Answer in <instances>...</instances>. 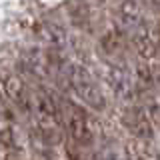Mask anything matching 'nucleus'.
Instances as JSON below:
<instances>
[{
  "label": "nucleus",
  "mask_w": 160,
  "mask_h": 160,
  "mask_svg": "<svg viewBox=\"0 0 160 160\" xmlns=\"http://www.w3.org/2000/svg\"><path fill=\"white\" fill-rule=\"evenodd\" d=\"M0 116L2 118H8L10 112H8V104H6V96H4L2 88H0Z\"/></svg>",
  "instance_id": "nucleus-14"
},
{
  "label": "nucleus",
  "mask_w": 160,
  "mask_h": 160,
  "mask_svg": "<svg viewBox=\"0 0 160 160\" xmlns=\"http://www.w3.org/2000/svg\"><path fill=\"white\" fill-rule=\"evenodd\" d=\"M142 14H144V6L138 2H124L118 8V18L122 22V26L136 30L138 26H142Z\"/></svg>",
  "instance_id": "nucleus-10"
},
{
  "label": "nucleus",
  "mask_w": 160,
  "mask_h": 160,
  "mask_svg": "<svg viewBox=\"0 0 160 160\" xmlns=\"http://www.w3.org/2000/svg\"><path fill=\"white\" fill-rule=\"evenodd\" d=\"M132 46L144 60H154L160 52V40L156 26L142 24L132 32Z\"/></svg>",
  "instance_id": "nucleus-6"
},
{
  "label": "nucleus",
  "mask_w": 160,
  "mask_h": 160,
  "mask_svg": "<svg viewBox=\"0 0 160 160\" xmlns=\"http://www.w3.org/2000/svg\"><path fill=\"white\" fill-rule=\"evenodd\" d=\"M156 32H158V40H160V22L156 24Z\"/></svg>",
  "instance_id": "nucleus-15"
},
{
  "label": "nucleus",
  "mask_w": 160,
  "mask_h": 160,
  "mask_svg": "<svg viewBox=\"0 0 160 160\" xmlns=\"http://www.w3.org/2000/svg\"><path fill=\"white\" fill-rule=\"evenodd\" d=\"M100 44H102V50L110 58L118 56V54L122 52V34H120V30L114 28V30H110V32H106L102 36V42Z\"/></svg>",
  "instance_id": "nucleus-11"
},
{
  "label": "nucleus",
  "mask_w": 160,
  "mask_h": 160,
  "mask_svg": "<svg viewBox=\"0 0 160 160\" xmlns=\"http://www.w3.org/2000/svg\"><path fill=\"white\" fill-rule=\"evenodd\" d=\"M144 110H146V114H148L150 122H152V126H154V124H158V126H160V100L150 98L148 102H146V106H144Z\"/></svg>",
  "instance_id": "nucleus-12"
},
{
  "label": "nucleus",
  "mask_w": 160,
  "mask_h": 160,
  "mask_svg": "<svg viewBox=\"0 0 160 160\" xmlns=\"http://www.w3.org/2000/svg\"><path fill=\"white\" fill-rule=\"evenodd\" d=\"M104 76L110 90L122 100H132L136 96V82H134V74L120 62H108Z\"/></svg>",
  "instance_id": "nucleus-4"
},
{
  "label": "nucleus",
  "mask_w": 160,
  "mask_h": 160,
  "mask_svg": "<svg viewBox=\"0 0 160 160\" xmlns=\"http://www.w3.org/2000/svg\"><path fill=\"white\" fill-rule=\"evenodd\" d=\"M120 120H122L124 128L132 134V138L150 140L154 136V126L142 106H132V104L124 106L120 112Z\"/></svg>",
  "instance_id": "nucleus-5"
},
{
  "label": "nucleus",
  "mask_w": 160,
  "mask_h": 160,
  "mask_svg": "<svg viewBox=\"0 0 160 160\" xmlns=\"http://www.w3.org/2000/svg\"><path fill=\"white\" fill-rule=\"evenodd\" d=\"M64 74H66V80L70 84V90L88 108H92V110L106 108V94H104L102 86L96 82V78L90 74V70L86 66H82L78 62H70L64 68Z\"/></svg>",
  "instance_id": "nucleus-1"
},
{
  "label": "nucleus",
  "mask_w": 160,
  "mask_h": 160,
  "mask_svg": "<svg viewBox=\"0 0 160 160\" xmlns=\"http://www.w3.org/2000/svg\"><path fill=\"white\" fill-rule=\"evenodd\" d=\"M66 130L68 136L78 148H90L98 138V124L84 108L66 102Z\"/></svg>",
  "instance_id": "nucleus-2"
},
{
  "label": "nucleus",
  "mask_w": 160,
  "mask_h": 160,
  "mask_svg": "<svg viewBox=\"0 0 160 160\" xmlns=\"http://www.w3.org/2000/svg\"><path fill=\"white\" fill-rule=\"evenodd\" d=\"M2 92L12 104H16L18 108H22L24 112L32 108V92L26 88L24 80L16 76V74H2Z\"/></svg>",
  "instance_id": "nucleus-7"
},
{
  "label": "nucleus",
  "mask_w": 160,
  "mask_h": 160,
  "mask_svg": "<svg viewBox=\"0 0 160 160\" xmlns=\"http://www.w3.org/2000/svg\"><path fill=\"white\" fill-rule=\"evenodd\" d=\"M36 36L48 44L52 50H62L68 44V34L60 24L56 22H40L36 26Z\"/></svg>",
  "instance_id": "nucleus-9"
},
{
  "label": "nucleus",
  "mask_w": 160,
  "mask_h": 160,
  "mask_svg": "<svg viewBox=\"0 0 160 160\" xmlns=\"http://www.w3.org/2000/svg\"><path fill=\"white\" fill-rule=\"evenodd\" d=\"M124 160H160V150L150 140L130 138L124 144Z\"/></svg>",
  "instance_id": "nucleus-8"
},
{
  "label": "nucleus",
  "mask_w": 160,
  "mask_h": 160,
  "mask_svg": "<svg viewBox=\"0 0 160 160\" xmlns=\"http://www.w3.org/2000/svg\"><path fill=\"white\" fill-rule=\"evenodd\" d=\"M150 74H152V82L160 86V62H150Z\"/></svg>",
  "instance_id": "nucleus-13"
},
{
  "label": "nucleus",
  "mask_w": 160,
  "mask_h": 160,
  "mask_svg": "<svg viewBox=\"0 0 160 160\" xmlns=\"http://www.w3.org/2000/svg\"><path fill=\"white\" fill-rule=\"evenodd\" d=\"M22 62H24V68L40 80L52 78L54 72L60 68L58 50H52V48H30L24 54Z\"/></svg>",
  "instance_id": "nucleus-3"
}]
</instances>
